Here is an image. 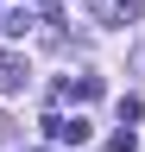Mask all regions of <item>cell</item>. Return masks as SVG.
<instances>
[{"instance_id":"3","label":"cell","mask_w":145,"mask_h":152,"mask_svg":"<svg viewBox=\"0 0 145 152\" xmlns=\"http://www.w3.org/2000/svg\"><path fill=\"white\" fill-rule=\"evenodd\" d=\"M25 76H32V70H25V57L0 51V95H19V89H25Z\"/></svg>"},{"instance_id":"7","label":"cell","mask_w":145,"mask_h":152,"mask_svg":"<svg viewBox=\"0 0 145 152\" xmlns=\"http://www.w3.org/2000/svg\"><path fill=\"white\" fill-rule=\"evenodd\" d=\"M0 140H6V121H0Z\"/></svg>"},{"instance_id":"6","label":"cell","mask_w":145,"mask_h":152,"mask_svg":"<svg viewBox=\"0 0 145 152\" xmlns=\"http://www.w3.org/2000/svg\"><path fill=\"white\" fill-rule=\"evenodd\" d=\"M133 146H139V140H133V127L120 121V133H114V140H107V152H133Z\"/></svg>"},{"instance_id":"1","label":"cell","mask_w":145,"mask_h":152,"mask_svg":"<svg viewBox=\"0 0 145 152\" xmlns=\"http://www.w3.org/2000/svg\"><path fill=\"white\" fill-rule=\"evenodd\" d=\"M44 133H50L57 146H88V121H82V114H76V121H69V114H50Z\"/></svg>"},{"instance_id":"8","label":"cell","mask_w":145,"mask_h":152,"mask_svg":"<svg viewBox=\"0 0 145 152\" xmlns=\"http://www.w3.org/2000/svg\"><path fill=\"white\" fill-rule=\"evenodd\" d=\"M38 7H50V0H38Z\"/></svg>"},{"instance_id":"5","label":"cell","mask_w":145,"mask_h":152,"mask_svg":"<svg viewBox=\"0 0 145 152\" xmlns=\"http://www.w3.org/2000/svg\"><path fill=\"white\" fill-rule=\"evenodd\" d=\"M32 26H38V19H32V13H13V19H6V38H25Z\"/></svg>"},{"instance_id":"4","label":"cell","mask_w":145,"mask_h":152,"mask_svg":"<svg viewBox=\"0 0 145 152\" xmlns=\"http://www.w3.org/2000/svg\"><path fill=\"white\" fill-rule=\"evenodd\" d=\"M101 95V76H76V102H95Z\"/></svg>"},{"instance_id":"2","label":"cell","mask_w":145,"mask_h":152,"mask_svg":"<svg viewBox=\"0 0 145 152\" xmlns=\"http://www.w3.org/2000/svg\"><path fill=\"white\" fill-rule=\"evenodd\" d=\"M145 0H88V19H101V26H120V19H139Z\"/></svg>"}]
</instances>
